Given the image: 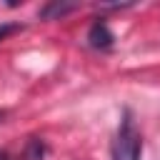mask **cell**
<instances>
[{"instance_id":"cell-5","label":"cell","mask_w":160,"mask_h":160,"mask_svg":"<svg viewBox=\"0 0 160 160\" xmlns=\"http://www.w3.org/2000/svg\"><path fill=\"white\" fill-rule=\"evenodd\" d=\"M2 118H5V110H0V122H2Z\"/></svg>"},{"instance_id":"cell-3","label":"cell","mask_w":160,"mask_h":160,"mask_svg":"<svg viewBox=\"0 0 160 160\" xmlns=\"http://www.w3.org/2000/svg\"><path fill=\"white\" fill-rule=\"evenodd\" d=\"M72 10H78V5L75 2H45L42 8H40V18L42 20H60V18H65L68 12H72Z\"/></svg>"},{"instance_id":"cell-1","label":"cell","mask_w":160,"mask_h":160,"mask_svg":"<svg viewBox=\"0 0 160 160\" xmlns=\"http://www.w3.org/2000/svg\"><path fill=\"white\" fill-rule=\"evenodd\" d=\"M142 155V135L132 120V112L125 110L112 140V160H140Z\"/></svg>"},{"instance_id":"cell-4","label":"cell","mask_w":160,"mask_h":160,"mask_svg":"<svg viewBox=\"0 0 160 160\" xmlns=\"http://www.w3.org/2000/svg\"><path fill=\"white\" fill-rule=\"evenodd\" d=\"M18 30H20V22H2V25H0V42H2L8 35L18 32Z\"/></svg>"},{"instance_id":"cell-2","label":"cell","mask_w":160,"mask_h":160,"mask_svg":"<svg viewBox=\"0 0 160 160\" xmlns=\"http://www.w3.org/2000/svg\"><path fill=\"white\" fill-rule=\"evenodd\" d=\"M88 45L95 48V50H110L115 45V35H112V30L108 28V22L102 18L90 25V30H88Z\"/></svg>"}]
</instances>
